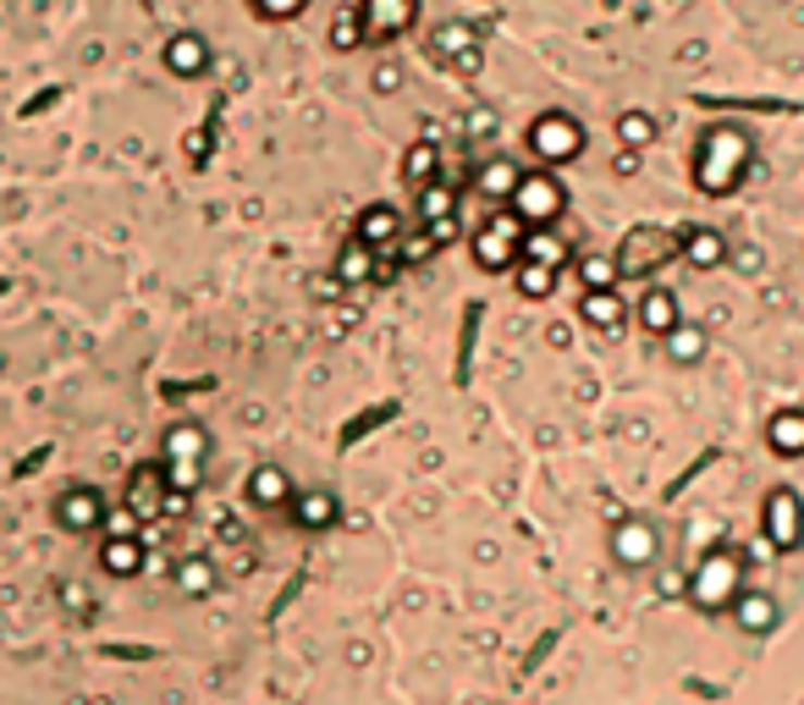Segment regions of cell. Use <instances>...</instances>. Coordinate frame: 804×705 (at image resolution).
I'll use <instances>...</instances> for the list:
<instances>
[{
	"label": "cell",
	"mask_w": 804,
	"mask_h": 705,
	"mask_svg": "<svg viewBox=\"0 0 804 705\" xmlns=\"http://www.w3.org/2000/svg\"><path fill=\"white\" fill-rule=\"evenodd\" d=\"M750 165H755V144L744 127H710L694 149V188L722 199L750 176Z\"/></svg>",
	"instance_id": "cell-1"
},
{
	"label": "cell",
	"mask_w": 804,
	"mask_h": 705,
	"mask_svg": "<svg viewBox=\"0 0 804 705\" xmlns=\"http://www.w3.org/2000/svg\"><path fill=\"white\" fill-rule=\"evenodd\" d=\"M523 144H529V154H534V165H541V171H557V165H568V160L584 154V122L573 111H541V116L529 122Z\"/></svg>",
	"instance_id": "cell-2"
},
{
	"label": "cell",
	"mask_w": 804,
	"mask_h": 705,
	"mask_svg": "<svg viewBox=\"0 0 804 705\" xmlns=\"http://www.w3.org/2000/svg\"><path fill=\"white\" fill-rule=\"evenodd\" d=\"M518 248H523V221H518L512 210H491V215L474 226V237H469V253H474V264H480L485 276L512 271V264H518Z\"/></svg>",
	"instance_id": "cell-3"
},
{
	"label": "cell",
	"mask_w": 804,
	"mask_h": 705,
	"mask_svg": "<svg viewBox=\"0 0 804 705\" xmlns=\"http://www.w3.org/2000/svg\"><path fill=\"white\" fill-rule=\"evenodd\" d=\"M507 210H512L523 226H557L562 210H568L562 176H552V171H523L518 188H512V199H507Z\"/></svg>",
	"instance_id": "cell-4"
},
{
	"label": "cell",
	"mask_w": 804,
	"mask_h": 705,
	"mask_svg": "<svg viewBox=\"0 0 804 705\" xmlns=\"http://www.w3.org/2000/svg\"><path fill=\"white\" fill-rule=\"evenodd\" d=\"M430 61L441 72H453V77H474L485 66V45H480V28L474 23H458V17H446L430 28Z\"/></svg>",
	"instance_id": "cell-5"
},
{
	"label": "cell",
	"mask_w": 804,
	"mask_h": 705,
	"mask_svg": "<svg viewBox=\"0 0 804 705\" xmlns=\"http://www.w3.org/2000/svg\"><path fill=\"white\" fill-rule=\"evenodd\" d=\"M739 579H744V562L733 552H705V562L689 573V595L705 611H722V606L739 601Z\"/></svg>",
	"instance_id": "cell-6"
},
{
	"label": "cell",
	"mask_w": 804,
	"mask_h": 705,
	"mask_svg": "<svg viewBox=\"0 0 804 705\" xmlns=\"http://www.w3.org/2000/svg\"><path fill=\"white\" fill-rule=\"evenodd\" d=\"M678 253V232H661V226H634L622 237V248L611 253L622 276H656L661 264Z\"/></svg>",
	"instance_id": "cell-7"
},
{
	"label": "cell",
	"mask_w": 804,
	"mask_h": 705,
	"mask_svg": "<svg viewBox=\"0 0 804 705\" xmlns=\"http://www.w3.org/2000/svg\"><path fill=\"white\" fill-rule=\"evenodd\" d=\"M760 529H766V541H771L777 552H799V546H804V502H799V491L777 485V491L760 502Z\"/></svg>",
	"instance_id": "cell-8"
},
{
	"label": "cell",
	"mask_w": 804,
	"mask_h": 705,
	"mask_svg": "<svg viewBox=\"0 0 804 705\" xmlns=\"http://www.w3.org/2000/svg\"><path fill=\"white\" fill-rule=\"evenodd\" d=\"M364 45H392L419 23V0H359Z\"/></svg>",
	"instance_id": "cell-9"
},
{
	"label": "cell",
	"mask_w": 804,
	"mask_h": 705,
	"mask_svg": "<svg viewBox=\"0 0 804 705\" xmlns=\"http://www.w3.org/2000/svg\"><path fill=\"white\" fill-rule=\"evenodd\" d=\"M55 523L66 529V535H95V529L106 523V496L95 485H66L55 496Z\"/></svg>",
	"instance_id": "cell-10"
},
{
	"label": "cell",
	"mask_w": 804,
	"mask_h": 705,
	"mask_svg": "<svg viewBox=\"0 0 804 705\" xmlns=\"http://www.w3.org/2000/svg\"><path fill=\"white\" fill-rule=\"evenodd\" d=\"M403 232H408V215H403L397 205H370V210L359 215V226H352V237H359L370 253H392V248L403 243Z\"/></svg>",
	"instance_id": "cell-11"
},
{
	"label": "cell",
	"mask_w": 804,
	"mask_h": 705,
	"mask_svg": "<svg viewBox=\"0 0 804 705\" xmlns=\"http://www.w3.org/2000/svg\"><path fill=\"white\" fill-rule=\"evenodd\" d=\"M127 512H133L138 523H154V518L165 512V469H160V463H138V469L127 474Z\"/></svg>",
	"instance_id": "cell-12"
},
{
	"label": "cell",
	"mask_w": 804,
	"mask_h": 705,
	"mask_svg": "<svg viewBox=\"0 0 804 705\" xmlns=\"http://www.w3.org/2000/svg\"><path fill=\"white\" fill-rule=\"evenodd\" d=\"M656 552H661V535L645 518H629V523L611 529V557L622 568H645V562H656Z\"/></svg>",
	"instance_id": "cell-13"
},
{
	"label": "cell",
	"mask_w": 804,
	"mask_h": 705,
	"mask_svg": "<svg viewBox=\"0 0 804 705\" xmlns=\"http://www.w3.org/2000/svg\"><path fill=\"white\" fill-rule=\"evenodd\" d=\"M458 205H463L458 183H453V176H435V183L413 188V226H441V221H458Z\"/></svg>",
	"instance_id": "cell-14"
},
{
	"label": "cell",
	"mask_w": 804,
	"mask_h": 705,
	"mask_svg": "<svg viewBox=\"0 0 804 705\" xmlns=\"http://www.w3.org/2000/svg\"><path fill=\"white\" fill-rule=\"evenodd\" d=\"M518 176H523V165H518V160H507V154H491V160H480V171L469 176V188H474L485 205L507 210V199H512V188H518Z\"/></svg>",
	"instance_id": "cell-15"
},
{
	"label": "cell",
	"mask_w": 804,
	"mask_h": 705,
	"mask_svg": "<svg viewBox=\"0 0 804 705\" xmlns=\"http://www.w3.org/2000/svg\"><path fill=\"white\" fill-rule=\"evenodd\" d=\"M634 320H640V331H651V336L661 342L667 331H678V325H683V304H678V293H672V287H645V293H640V304H634Z\"/></svg>",
	"instance_id": "cell-16"
},
{
	"label": "cell",
	"mask_w": 804,
	"mask_h": 705,
	"mask_svg": "<svg viewBox=\"0 0 804 705\" xmlns=\"http://www.w3.org/2000/svg\"><path fill=\"white\" fill-rule=\"evenodd\" d=\"M678 253H683L689 271H722L728 264V237L717 226H689V232H678Z\"/></svg>",
	"instance_id": "cell-17"
},
{
	"label": "cell",
	"mask_w": 804,
	"mask_h": 705,
	"mask_svg": "<svg viewBox=\"0 0 804 705\" xmlns=\"http://www.w3.org/2000/svg\"><path fill=\"white\" fill-rule=\"evenodd\" d=\"M205 458H210V430H205V424L183 419V424H171V430H165L160 463H199V469H205Z\"/></svg>",
	"instance_id": "cell-18"
},
{
	"label": "cell",
	"mask_w": 804,
	"mask_h": 705,
	"mask_svg": "<svg viewBox=\"0 0 804 705\" xmlns=\"http://www.w3.org/2000/svg\"><path fill=\"white\" fill-rule=\"evenodd\" d=\"M248 502L259 507V512H282L287 502H293V480H287V469L282 463H259L253 474H248Z\"/></svg>",
	"instance_id": "cell-19"
},
{
	"label": "cell",
	"mask_w": 804,
	"mask_h": 705,
	"mask_svg": "<svg viewBox=\"0 0 804 705\" xmlns=\"http://www.w3.org/2000/svg\"><path fill=\"white\" fill-rule=\"evenodd\" d=\"M293 523L298 529H309V535H320V529H331L336 523V491H325V485H309V491H293Z\"/></svg>",
	"instance_id": "cell-20"
},
{
	"label": "cell",
	"mask_w": 804,
	"mask_h": 705,
	"mask_svg": "<svg viewBox=\"0 0 804 705\" xmlns=\"http://www.w3.org/2000/svg\"><path fill=\"white\" fill-rule=\"evenodd\" d=\"M766 447H771V458H782V463L804 458V408H777V413L766 419Z\"/></svg>",
	"instance_id": "cell-21"
},
{
	"label": "cell",
	"mask_w": 804,
	"mask_h": 705,
	"mask_svg": "<svg viewBox=\"0 0 804 705\" xmlns=\"http://www.w3.org/2000/svg\"><path fill=\"white\" fill-rule=\"evenodd\" d=\"M165 66H171L176 77H199V72H210V39H205V34H171V45H165Z\"/></svg>",
	"instance_id": "cell-22"
},
{
	"label": "cell",
	"mask_w": 804,
	"mask_h": 705,
	"mask_svg": "<svg viewBox=\"0 0 804 705\" xmlns=\"http://www.w3.org/2000/svg\"><path fill=\"white\" fill-rule=\"evenodd\" d=\"M144 535H106V546H100V568L106 573H116V579H133V573H144Z\"/></svg>",
	"instance_id": "cell-23"
},
{
	"label": "cell",
	"mask_w": 804,
	"mask_h": 705,
	"mask_svg": "<svg viewBox=\"0 0 804 705\" xmlns=\"http://www.w3.org/2000/svg\"><path fill=\"white\" fill-rule=\"evenodd\" d=\"M518 259H529V264H552V271H562V264H568L573 253H568V243L557 237V226H523V248H518Z\"/></svg>",
	"instance_id": "cell-24"
},
{
	"label": "cell",
	"mask_w": 804,
	"mask_h": 705,
	"mask_svg": "<svg viewBox=\"0 0 804 705\" xmlns=\"http://www.w3.org/2000/svg\"><path fill=\"white\" fill-rule=\"evenodd\" d=\"M579 320H584L590 331H601V336H617L622 320H629V309H622L617 293H584V298H579Z\"/></svg>",
	"instance_id": "cell-25"
},
{
	"label": "cell",
	"mask_w": 804,
	"mask_h": 705,
	"mask_svg": "<svg viewBox=\"0 0 804 705\" xmlns=\"http://www.w3.org/2000/svg\"><path fill=\"white\" fill-rule=\"evenodd\" d=\"M375 259H381V253H370L359 237H347V248H342L336 264H331V276H336L342 287H364V282H375Z\"/></svg>",
	"instance_id": "cell-26"
},
{
	"label": "cell",
	"mask_w": 804,
	"mask_h": 705,
	"mask_svg": "<svg viewBox=\"0 0 804 705\" xmlns=\"http://www.w3.org/2000/svg\"><path fill=\"white\" fill-rule=\"evenodd\" d=\"M661 347H667V359H672V364H683V370H689V364H700L705 352H710V336H705V325L683 320L678 331H667V336H661Z\"/></svg>",
	"instance_id": "cell-27"
},
{
	"label": "cell",
	"mask_w": 804,
	"mask_h": 705,
	"mask_svg": "<svg viewBox=\"0 0 804 705\" xmlns=\"http://www.w3.org/2000/svg\"><path fill=\"white\" fill-rule=\"evenodd\" d=\"M441 176V144H435V133H424L408 154H403V183L408 188H424V183H435Z\"/></svg>",
	"instance_id": "cell-28"
},
{
	"label": "cell",
	"mask_w": 804,
	"mask_h": 705,
	"mask_svg": "<svg viewBox=\"0 0 804 705\" xmlns=\"http://www.w3.org/2000/svg\"><path fill=\"white\" fill-rule=\"evenodd\" d=\"M557 276H562V271H552V264H529V259L512 264V282H518V293H523L529 304H546V298L557 293Z\"/></svg>",
	"instance_id": "cell-29"
},
{
	"label": "cell",
	"mask_w": 804,
	"mask_h": 705,
	"mask_svg": "<svg viewBox=\"0 0 804 705\" xmlns=\"http://www.w3.org/2000/svg\"><path fill=\"white\" fill-rule=\"evenodd\" d=\"M617 276H622V271H617L611 253H584V259H579V287H584V293H617Z\"/></svg>",
	"instance_id": "cell-30"
},
{
	"label": "cell",
	"mask_w": 804,
	"mask_h": 705,
	"mask_svg": "<svg viewBox=\"0 0 804 705\" xmlns=\"http://www.w3.org/2000/svg\"><path fill=\"white\" fill-rule=\"evenodd\" d=\"M176 590H183V595H210V590H215V562H210V557L176 562Z\"/></svg>",
	"instance_id": "cell-31"
},
{
	"label": "cell",
	"mask_w": 804,
	"mask_h": 705,
	"mask_svg": "<svg viewBox=\"0 0 804 705\" xmlns=\"http://www.w3.org/2000/svg\"><path fill=\"white\" fill-rule=\"evenodd\" d=\"M359 45H364V23H359V7H347V12L331 17V50L336 55H352Z\"/></svg>",
	"instance_id": "cell-32"
},
{
	"label": "cell",
	"mask_w": 804,
	"mask_h": 705,
	"mask_svg": "<svg viewBox=\"0 0 804 705\" xmlns=\"http://www.w3.org/2000/svg\"><path fill=\"white\" fill-rule=\"evenodd\" d=\"M617 138H622V149L640 154V149L656 144V122H651L645 111H622V116H617Z\"/></svg>",
	"instance_id": "cell-33"
},
{
	"label": "cell",
	"mask_w": 804,
	"mask_h": 705,
	"mask_svg": "<svg viewBox=\"0 0 804 705\" xmlns=\"http://www.w3.org/2000/svg\"><path fill=\"white\" fill-rule=\"evenodd\" d=\"M733 611H739V623H744L750 634H760V629H771V617H777V606H771V595H739V601H733Z\"/></svg>",
	"instance_id": "cell-34"
},
{
	"label": "cell",
	"mask_w": 804,
	"mask_h": 705,
	"mask_svg": "<svg viewBox=\"0 0 804 705\" xmlns=\"http://www.w3.org/2000/svg\"><path fill=\"white\" fill-rule=\"evenodd\" d=\"M248 7H253V17H264V23H293V17L309 12V0H248Z\"/></svg>",
	"instance_id": "cell-35"
},
{
	"label": "cell",
	"mask_w": 804,
	"mask_h": 705,
	"mask_svg": "<svg viewBox=\"0 0 804 705\" xmlns=\"http://www.w3.org/2000/svg\"><path fill=\"white\" fill-rule=\"evenodd\" d=\"M370 88H375V95H397V88H403V66L397 61H381L370 72Z\"/></svg>",
	"instance_id": "cell-36"
},
{
	"label": "cell",
	"mask_w": 804,
	"mask_h": 705,
	"mask_svg": "<svg viewBox=\"0 0 804 705\" xmlns=\"http://www.w3.org/2000/svg\"><path fill=\"white\" fill-rule=\"evenodd\" d=\"M100 529H106V535H138V529H144V523H138V518H133L127 507H116V512L106 507V523H100Z\"/></svg>",
	"instance_id": "cell-37"
},
{
	"label": "cell",
	"mask_w": 804,
	"mask_h": 705,
	"mask_svg": "<svg viewBox=\"0 0 804 705\" xmlns=\"http://www.w3.org/2000/svg\"><path fill=\"white\" fill-rule=\"evenodd\" d=\"M61 601H66L72 611H88V590H83V584H61Z\"/></svg>",
	"instance_id": "cell-38"
},
{
	"label": "cell",
	"mask_w": 804,
	"mask_h": 705,
	"mask_svg": "<svg viewBox=\"0 0 804 705\" xmlns=\"http://www.w3.org/2000/svg\"><path fill=\"white\" fill-rule=\"evenodd\" d=\"M309 293H314V298H331V293H342V282H336V276H314Z\"/></svg>",
	"instance_id": "cell-39"
}]
</instances>
